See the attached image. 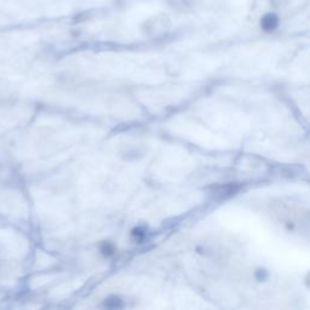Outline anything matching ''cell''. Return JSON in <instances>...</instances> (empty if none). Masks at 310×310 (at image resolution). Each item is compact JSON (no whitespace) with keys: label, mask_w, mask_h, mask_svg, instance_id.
Masks as SVG:
<instances>
[{"label":"cell","mask_w":310,"mask_h":310,"mask_svg":"<svg viewBox=\"0 0 310 310\" xmlns=\"http://www.w3.org/2000/svg\"><path fill=\"white\" fill-rule=\"evenodd\" d=\"M102 252H103V255L110 256L114 252V247L109 244H104L103 247H102Z\"/></svg>","instance_id":"cell-1"}]
</instances>
